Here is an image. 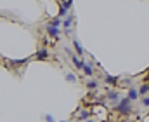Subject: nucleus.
Listing matches in <instances>:
<instances>
[{
  "label": "nucleus",
  "mask_w": 149,
  "mask_h": 122,
  "mask_svg": "<svg viewBox=\"0 0 149 122\" xmlns=\"http://www.w3.org/2000/svg\"><path fill=\"white\" fill-rule=\"evenodd\" d=\"M113 110H114L121 119H125V117H128V115L134 112V101H130L128 96H121V99L113 106Z\"/></svg>",
  "instance_id": "1"
},
{
  "label": "nucleus",
  "mask_w": 149,
  "mask_h": 122,
  "mask_svg": "<svg viewBox=\"0 0 149 122\" xmlns=\"http://www.w3.org/2000/svg\"><path fill=\"white\" fill-rule=\"evenodd\" d=\"M120 99H121L120 91H116V89H108V92H106V103H104V105H106V106H108V105H113V106H114Z\"/></svg>",
  "instance_id": "2"
},
{
  "label": "nucleus",
  "mask_w": 149,
  "mask_h": 122,
  "mask_svg": "<svg viewBox=\"0 0 149 122\" xmlns=\"http://www.w3.org/2000/svg\"><path fill=\"white\" fill-rule=\"evenodd\" d=\"M81 72L88 77V79H92L94 77V59H90V61H85V66L81 68Z\"/></svg>",
  "instance_id": "3"
},
{
  "label": "nucleus",
  "mask_w": 149,
  "mask_h": 122,
  "mask_svg": "<svg viewBox=\"0 0 149 122\" xmlns=\"http://www.w3.org/2000/svg\"><path fill=\"white\" fill-rule=\"evenodd\" d=\"M92 117V110H88V108H81V110H78V117H76V121L80 122H85V121H88Z\"/></svg>",
  "instance_id": "4"
},
{
  "label": "nucleus",
  "mask_w": 149,
  "mask_h": 122,
  "mask_svg": "<svg viewBox=\"0 0 149 122\" xmlns=\"http://www.w3.org/2000/svg\"><path fill=\"white\" fill-rule=\"evenodd\" d=\"M35 58H37L38 61H47V58H49V49H47V47H40L37 51V54H35Z\"/></svg>",
  "instance_id": "5"
},
{
  "label": "nucleus",
  "mask_w": 149,
  "mask_h": 122,
  "mask_svg": "<svg viewBox=\"0 0 149 122\" xmlns=\"http://www.w3.org/2000/svg\"><path fill=\"white\" fill-rule=\"evenodd\" d=\"M71 61H73V66L76 68V70H80V72H81V68L85 66V59H81V58H80V56H76V54L71 56Z\"/></svg>",
  "instance_id": "6"
},
{
  "label": "nucleus",
  "mask_w": 149,
  "mask_h": 122,
  "mask_svg": "<svg viewBox=\"0 0 149 122\" xmlns=\"http://www.w3.org/2000/svg\"><path fill=\"white\" fill-rule=\"evenodd\" d=\"M127 96H128V99H130V101H137V99L141 98V94H139V89H135V87H128V92H127Z\"/></svg>",
  "instance_id": "7"
},
{
  "label": "nucleus",
  "mask_w": 149,
  "mask_h": 122,
  "mask_svg": "<svg viewBox=\"0 0 149 122\" xmlns=\"http://www.w3.org/2000/svg\"><path fill=\"white\" fill-rule=\"evenodd\" d=\"M85 87H87L90 92H95V91L99 89V82L95 80V79H88V80H87V84H85Z\"/></svg>",
  "instance_id": "8"
},
{
  "label": "nucleus",
  "mask_w": 149,
  "mask_h": 122,
  "mask_svg": "<svg viewBox=\"0 0 149 122\" xmlns=\"http://www.w3.org/2000/svg\"><path fill=\"white\" fill-rule=\"evenodd\" d=\"M47 35H49L50 39H57V37H59V28L47 25Z\"/></svg>",
  "instance_id": "9"
},
{
  "label": "nucleus",
  "mask_w": 149,
  "mask_h": 122,
  "mask_svg": "<svg viewBox=\"0 0 149 122\" xmlns=\"http://www.w3.org/2000/svg\"><path fill=\"white\" fill-rule=\"evenodd\" d=\"M73 47H74V54H76V56H80V58H81V56L85 54V49L81 47V44H80L78 40H73Z\"/></svg>",
  "instance_id": "10"
},
{
  "label": "nucleus",
  "mask_w": 149,
  "mask_h": 122,
  "mask_svg": "<svg viewBox=\"0 0 149 122\" xmlns=\"http://www.w3.org/2000/svg\"><path fill=\"white\" fill-rule=\"evenodd\" d=\"M104 82L108 85H118L120 84V77H113V75H104Z\"/></svg>",
  "instance_id": "11"
},
{
  "label": "nucleus",
  "mask_w": 149,
  "mask_h": 122,
  "mask_svg": "<svg viewBox=\"0 0 149 122\" xmlns=\"http://www.w3.org/2000/svg\"><path fill=\"white\" fill-rule=\"evenodd\" d=\"M73 23H74L73 16H66V19H63V26H64V30H71Z\"/></svg>",
  "instance_id": "12"
},
{
  "label": "nucleus",
  "mask_w": 149,
  "mask_h": 122,
  "mask_svg": "<svg viewBox=\"0 0 149 122\" xmlns=\"http://www.w3.org/2000/svg\"><path fill=\"white\" fill-rule=\"evenodd\" d=\"M28 61H30V58H26V59H12L9 63V66H21V65H26Z\"/></svg>",
  "instance_id": "13"
},
{
  "label": "nucleus",
  "mask_w": 149,
  "mask_h": 122,
  "mask_svg": "<svg viewBox=\"0 0 149 122\" xmlns=\"http://www.w3.org/2000/svg\"><path fill=\"white\" fill-rule=\"evenodd\" d=\"M139 94H141V96H148L149 94V82H144V84L139 87Z\"/></svg>",
  "instance_id": "14"
},
{
  "label": "nucleus",
  "mask_w": 149,
  "mask_h": 122,
  "mask_svg": "<svg viewBox=\"0 0 149 122\" xmlns=\"http://www.w3.org/2000/svg\"><path fill=\"white\" fill-rule=\"evenodd\" d=\"M49 25H50V26H56V28H59V26L63 25V19H61V18L57 16V18H54V19H52V21H50Z\"/></svg>",
  "instance_id": "15"
},
{
  "label": "nucleus",
  "mask_w": 149,
  "mask_h": 122,
  "mask_svg": "<svg viewBox=\"0 0 149 122\" xmlns=\"http://www.w3.org/2000/svg\"><path fill=\"white\" fill-rule=\"evenodd\" d=\"M66 80H68V82H71V84H74V82H76V75H74L73 72L66 73Z\"/></svg>",
  "instance_id": "16"
},
{
  "label": "nucleus",
  "mask_w": 149,
  "mask_h": 122,
  "mask_svg": "<svg viewBox=\"0 0 149 122\" xmlns=\"http://www.w3.org/2000/svg\"><path fill=\"white\" fill-rule=\"evenodd\" d=\"M71 5H73V0H64V2L61 4V7H64L66 11H70V9H71Z\"/></svg>",
  "instance_id": "17"
},
{
  "label": "nucleus",
  "mask_w": 149,
  "mask_h": 122,
  "mask_svg": "<svg viewBox=\"0 0 149 122\" xmlns=\"http://www.w3.org/2000/svg\"><path fill=\"white\" fill-rule=\"evenodd\" d=\"M141 105H142L144 108H149V96H142V99H141Z\"/></svg>",
  "instance_id": "18"
},
{
  "label": "nucleus",
  "mask_w": 149,
  "mask_h": 122,
  "mask_svg": "<svg viewBox=\"0 0 149 122\" xmlns=\"http://www.w3.org/2000/svg\"><path fill=\"white\" fill-rule=\"evenodd\" d=\"M45 122H56V119L52 115H45Z\"/></svg>",
  "instance_id": "19"
},
{
  "label": "nucleus",
  "mask_w": 149,
  "mask_h": 122,
  "mask_svg": "<svg viewBox=\"0 0 149 122\" xmlns=\"http://www.w3.org/2000/svg\"><path fill=\"white\" fill-rule=\"evenodd\" d=\"M85 122H97L95 119H88V121H85Z\"/></svg>",
  "instance_id": "20"
},
{
  "label": "nucleus",
  "mask_w": 149,
  "mask_h": 122,
  "mask_svg": "<svg viewBox=\"0 0 149 122\" xmlns=\"http://www.w3.org/2000/svg\"><path fill=\"white\" fill-rule=\"evenodd\" d=\"M121 122H132V121H128V119H121Z\"/></svg>",
  "instance_id": "21"
},
{
  "label": "nucleus",
  "mask_w": 149,
  "mask_h": 122,
  "mask_svg": "<svg viewBox=\"0 0 149 122\" xmlns=\"http://www.w3.org/2000/svg\"><path fill=\"white\" fill-rule=\"evenodd\" d=\"M61 122H68V121H61Z\"/></svg>",
  "instance_id": "22"
},
{
  "label": "nucleus",
  "mask_w": 149,
  "mask_h": 122,
  "mask_svg": "<svg viewBox=\"0 0 149 122\" xmlns=\"http://www.w3.org/2000/svg\"><path fill=\"white\" fill-rule=\"evenodd\" d=\"M63 2H64V0H63Z\"/></svg>",
  "instance_id": "23"
},
{
  "label": "nucleus",
  "mask_w": 149,
  "mask_h": 122,
  "mask_svg": "<svg viewBox=\"0 0 149 122\" xmlns=\"http://www.w3.org/2000/svg\"><path fill=\"white\" fill-rule=\"evenodd\" d=\"M76 122H78V121H76Z\"/></svg>",
  "instance_id": "24"
}]
</instances>
